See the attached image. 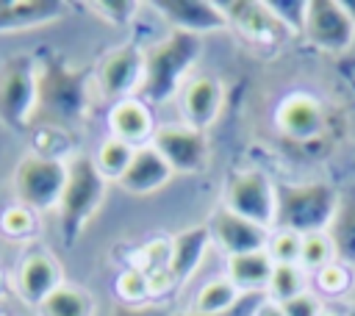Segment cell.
<instances>
[{
    "instance_id": "obj_12",
    "label": "cell",
    "mask_w": 355,
    "mask_h": 316,
    "mask_svg": "<svg viewBox=\"0 0 355 316\" xmlns=\"http://www.w3.org/2000/svg\"><path fill=\"white\" fill-rule=\"evenodd\" d=\"M58 286H64L61 266L47 249H31L22 255L17 266V291L25 302L39 308Z\"/></svg>"
},
{
    "instance_id": "obj_26",
    "label": "cell",
    "mask_w": 355,
    "mask_h": 316,
    "mask_svg": "<svg viewBox=\"0 0 355 316\" xmlns=\"http://www.w3.org/2000/svg\"><path fill=\"white\" fill-rule=\"evenodd\" d=\"M133 152H136V147H130V144H125V141H119V139L108 136V139L97 147L94 164H97V169H100V175H103L105 180H108V177L119 180V177H122V172L128 169V164H130Z\"/></svg>"
},
{
    "instance_id": "obj_30",
    "label": "cell",
    "mask_w": 355,
    "mask_h": 316,
    "mask_svg": "<svg viewBox=\"0 0 355 316\" xmlns=\"http://www.w3.org/2000/svg\"><path fill=\"white\" fill-rule=\"evenodd\" d=\"M349 286H352L349 266H344V263H338V261H333V263H327L324 269L316 272V288H319L324 297H341V294L349 291Z\"/></svg>"
},
{
    "instance_id": "obj_4",
    "label": "cell",
    "mask_w": 355,
    "mask_h": 316,
    "mask_svg": "<svg viewBox=\"0 0 355 316\" xmlns=\"http://www.w3.org/2000/svg\"><path fill=\"white\" fill-rule=\"evenodd\" d=\"M39 108V75L36 58L8 55L0 67V122L22 130Z\"/></svg>"
},
{
    "instance_id": "obj_23",
    "label": "cell",
    "mask_w": 355,
    "mask_h": 316,
    "mask_svg": "<svg viewBox=\"0 0 355 316\" xmlns=\"http://www.w3.org/2000/svg\"><path fill=\"white\" fill-rule=\"evenodd\" d=\"M241 297V291L227 280V277H214L208 283L200 286V291L194 294V313H205V316H214V313H225L236 305V299Z\"/></svg>"
},
{
    "instance_id": "obj_3",
    "label": "cell",
    "mask_w": 355,
    "mask_h": 316,
    "mask_svg": "<svg viewBox=\"0 0 355 316\" xmlns=\"http://www.w3.org/2000/svg\"><path fill=\"white\" fill-rule=\"evenodd\" d=\"M105 197V177L100 175L94 158L72 155L67 161V183L58 200V225L67 244H72L94 211L103 205Z\"/></svg>"
},
{
    "instance_id": "obj_16",
    "label": "cell",
    "mask_w": 355,
    "mask_h": 316,
    "mask_svg": "<svg viewBox=\"0 0 355 316\" xmlns=\"http://www.w3.org/2000/svg\"><path fill=\"white\" fill-rule=\"evenodd\" d=\"M222 108V83L211 75H197L183 83L180 91V114L186 125L205 130Z\"/></svg>"
},
{
    "instance_id": "obj_17",
    "label": "cell",
    "mask_w": 355,
    "mask_h": 316,
    "mask_svg": "<svg viewBox=\"0 0 355 316\" xmlns=\"http://www.w3.org/2000/svg\"><path fill=\"white\" fill-rule=\"evenodd\" d=\"M108 128L111 136L130 144V147H144L153 141L155 133V122H153V111L144 100L139 97H128L111 105L108 111Z\"/></svg>"
},
{
    "instance_id": "obj_40",
    "label": "cell",
    "mask_w": 355,
    "mask_h": 316,
    "mask_svg": "<svg viewBox=\"0 0 355 316\" xmlns=\"http://www.w3.org/2000/svg\"><path fill=\"white\" fill-rule=\"evenodd\" d=\"M6 291V277H3V272H0V294Z\"/></svg>"
},
{
    "instance_id": "obj_33",
    "label": "cell",
    "mask_w": 355,
    "mask_h": 316,
    "mask_svg": "<svg viewBox=\"0 0 355 316\" xmlns=\"http://www.w3.org/2000/svg\"><path fill=\"white\" fill-rule=\"evenodd\" d=\"M89 8L103 14V19L111 22V25H128L136 17L139 3H133V0H103V3H89Z\"/></svg>"
},
{
    "instance_id": "obj_13",
    "label": "cell",
    "mask_w": 355,
    "mask_h": 316,
    "mask_svg": "<svg viewBox=\"0 0 355 316\" xmlns=\"http://www.w3.org/2000/svg\"><path fill=\"white\" fill-rule=\"evenodd\" d=\"M211 238L230 255H244V252H258V249H266V241H269V230L227 211L225 205L214 213L211 219Z\"/></svg>"
},
{
    "instance_id": "obj_32",
    "label": "cell",
    "mask_w": 355,
    "mask_h": 316,
    "mask_svg": "<svg viewBox=\"0 0 355 316\" xmlns=\"http://www.w3.org/2000/svg\"><path fill=\"white\" fill-rule=\"evenodd\" d=\"M0 227L6 236H31L36 230V213L25 205H14L6 208L0 216Z\"/></svg>"
},
{
    "instance_id": "obj_24",
    "label": "cell",
    "mask_w": 355,
    "mask_h": 316,
    "mask_svg": "<svg viewBox=\"0 0 355 316\" xmlns=\"http://www.w3.org/2000/svg\"><path fill=\"white\" fill-rule=\"evenodd\" d=\"M92 297L78 286H58L39 305V316H92Z\"/></svg>"
},
{
    "instance_id": "obj_11",
    "label": "cell",
    "mask_w": 355,
    "mask_h": 316,
    "mask_svg": "<svg viewBox=\"0 0 355 316\" xmlns=\"http://www.w3.org/2000/svg\"><path fill=\"white\" fill-rule=\"evenodd\" d=\"M153 8L161 14V19L172 25V30H183L194 36H202L227 25L222 6L211 0H158L153 3Z\"/></svg>"
},
{
    "instance_id": "obj_35",
    "label": "cell",
    "mask_w": 355,
    "mask_h": 316,
    "mask_svg": "<svg viewBox=\"0 0 355 316\" xmlns=\"http://www.w3.org/2000/svg\"><path fill=\"white\" fill-rule=\"evenodd\" d=\"M280 308H283V313H286V316H319L324 305L319 302V297H316V294L302 291V294H297V297H291V299L280 302Z\"/></svg>"
},
{
    "instance_id": "obj_27",
    "label": "cell",
    "mask_w": 355,
    "mask_h": 316,
    "mask_svg": "<svg viewBox=\"0 0 355 316\" xmlns=\"http://www.w3.org/2000/svg\"><path fill=\"white\" fill-rule=\"evenodd\" d=\"M333 261H336V252H333V244H330L327 233H308V236H302V247H300V266L302 269L319 272V269H324Z\"/></svg>"
},
{
    "instance_id": "obj_31",
    "label": "cell",
    "mask_w": 355,
    "mask_h": 316,
    "mask_svg": "<svg viewBox=\"0 0 355 316\" xmlns=\"http://www.w3.org/2000/svg\"><path fill=\"white\" fill-rule=\"evenodd\" d=\"M266 8L269 14L280 22L283 30H302L305 25V11H308V3L305 0H266Z\"/></svg>"
},
{
    "instance_id": "obj_34",
    "label": "cell",
    "mask_w": 355,
    "mask_h": 316,
    "mask_svg": "<svg viewBox=\"0 0 355 316\" xmlns=\"http://www.w3.org/2000/svg\"><path fill=\"white\" fill-rule=\"evenodd\" d=\"M266 302V291H247V294H241L239 299H236V305L230 308V310H225V313H214V316H255L258 313V308ZM175 316H205V313H194V310H189V313H175Z\"/></svg>"
},
{
    "instance_id": "obj_9",
    "label": "cell",
    "mask_w": 355,
    "mask_h": 316,
    "mask_svg": "<svg viewBox=\"0 0 355 316\" xmlns=\"http://www.w3.org/2000/svg\"><path fill=\"white\" fill-rule=\"evenodd\" d=\"M161 158L172 166V172H200L202 164L208 161V139L205 130H197L191 125H161L153 133L150 141Z\"/></svg>"
},
{
    "instance_id": "obj_15",
    "label": "cell",
    "mask_w": 355,
    "mask_h": 316,
    "mask_svg": "<svg viewBox=\"0 0 355 316\" xmlns=\"http://www.w3.org/2000/svg\"><path fill=\"white\" fill-rule=\"evenodd\" d=\"M275 122L280 128L283 136L294 139V141H308L316 139L324 128V108L316 97L311 94H291L277 105Z\"/></svg>"
},
{
    "instance_id": "obj_2",
    "label": "cell",
    "mask_w": 355,
    "mask_h": 316,
    "mask_svg": "<svg viewBox=\"0 0 355 316\" xmlns=\"http://www.w3.org/2000/svg\"><path fill=\"white\" fill-rule=\"evenodd\" d=\"M338 208V191L327 183H286L277 186L275 227L297 236L327 233Z\"/></svg>"
},
{
    "instance_id": "obj_18",
    "label": "cell",
    "mask_w": 355,
    "mask_h": 316,
    "mask_svg": "<svg viewBox=\"0 0 355 316\" xmlns=\"http://www.w3.org/2000/svg\"><path fill=\"white\" fill-rule=\"evenodd\" d=\"M64 3L58 0H0V33H17L61 19Z\"/></svg>"
},
{
    "instance_id": "obj_1",
    "label": "cell",
    "mask_w": 355,
    "mask_h": 316,
    "mask_svg": "<svg viewBox=\"0 0 355 316\" xmlns=\"http://www.w3.org/2000/svg\"><path fill=\"white\" fill-rule=\"evenodd\" d=\"M200 50H202L200 36L169 30L161 42H155L144 53V72L136 97L144 100L147 105L169 100L183 86V78L200 58Z\"/></svg>"
},
{
    "instance_id": "obj_36",
    "label": "cell",
    "mask_w": 355,
    "mask_h": 316,
    "mask_svg": "<svg viewBox=\"0 0 355 316\" xmlns=\"http://www.w3.org/2000/svg\"><path fill=\"white\" fill-rule=\"evenodd\" d=\"M111 316H166V310L144 302V305H116Z\"/></svg>"
},
{
    "instance_id": "obj_38",
    "label": "cell",
    "mask_w": 355,
    "mask_h": 316,
    "mask_svg": "<svg viewBox=\"0 0 355 316\" xmlns=\"http://www.w3.org/2000/svg\"><path fill=\"white\" fill-rule=\"evenodd\" d=\"M344 8H347V14H349L352 22H355V0H344Z\"/></svg>"
},
{
    "instance_id": "obj_20",
    "label": "cell",
    "mask_w": 355,
    "mask_h": 316,
    "mask_svg": "<svg viewBox=\"0 0 355 316\" xmlns=\"http://www.w3.org/2000/svg\"><path fill=\"white\" fill-rule=\"evenodd\" d=\"M227 25H236L244 36L261 39V42H275L280 36V22L269 14L266 3H252V0H233V3H219Z\"/></svg>"
},
{
    "instance_id": "obj_7",
    "label": "cell",
    "mask_w": 355,
    "mask_h": 316,
    "mask_svg": "<svg viewBox=\"0 0 355 316\" xmlns=\"http://www.w3.org/2000/svg\"><path fill=\"white\" fill-rule=\"evenodd\" d=\"M36 75H39V108L61 119L78 116L83 111L86 105L83 78L67 61L61 58H47L42 64L36 61Z\"/></svg>"
},
{
    "instance_id": "obj_28",
    "label": "cell",
    "mask_w": 355,
    "mask_h": 316,
    "mask_svg": "<svg viewBox=\"0 0 355 316\" xmlns=\"http://www.w3.org/2000/svg\"><path fill=\"white\" fill-rule=\"evenodd\" d=\"M116 294H119L122 305H144V302L153 297V286H150V280L133 266V269H125V272L116 277Z\"/></svg>"
},
{
    "instance_id": "obj_8",
    "label": "cell",
    "mask_w": 355,
    "mask_h": 316,
    "mask_svg": "<svg viewBox=\"0 0 355 316\" xmlns=\"http://www.w3.org/2000/svg\"><path fill=\"white\" fill-rule=\"evenodd\" d=\"M302 33L311 44L330 53H341L355 39V22L338 0H308Z\"/></svg>"
},
{
    "instance_id": "obj_5",
    "label": "cell",
    "mask_w": 355,
    "mask_h": 316,
    "mask_svg": "<svg viewBox=\"0 0 355 316\" xmlns=\"http://www.w3.org/2000/svg\"><path fill=\"white\" fill-rule=\"evenodd\" d=\"M64 183H67V161L55 155H42V152L25 155L14 172L17 200L33 213L58 208Z\"/></svg>"
},
{
    "instance_id": "obj_14",
    "label": "cell",
    "mask_w": 355,
    "mask_h": 316,
    "mask_svg": "<svg viewBox=\"0 0 355 316\" xmlns=\"http://www.w3.org/2000/svg\"><path fill=\"white\" fill-rule=\"evenodd\" d=\"M172 166L161 158V152L153 147V144H144V147H136L128 169L122 172V177L116 180V186L128 194H136V197H144V194H153L158 188H164L169 180H172Z\"/></svg>"
},
{
    "instance_id": "obj_39",
    "label": "cell",
    "mask_w": 355,
    "mask_h": 316,
    "mask_svg": "<svg viewBox=\"0 0 355 316\" xmlns=\"http://www.w3.org/2000/svg\"><path fill=\"white\" fill-rule=\"evenodd\" d=\"M319 316H349V313H341V310H333V308H322Z\"/></svg>"
},
{
    "instance_id": "obj_10",
    "label": "cell",
    "mask_w": 355,
    "mask_h": 316,
    "mask_svg": "<svg viewBox=\"0 0 355 316\" xmlns=\"http://www.w3.org/2000/svg\"><path fill=\"white\" fill-rule=\"evenodd\" d=\"M141 72H144V53L136 44H122L108 55H103V61L97 64V86L108 100L119 103L139 91Z\"/></svg>"
},
{
    "instance_id": "obj_37",
    "label": "cell",
    "mask_w": 355,
    "mask_h": 316,
    "mask_svg": "<svg viewBox=\"0 0 355 316\" xmlns=\"http://www.w3.org/2000/svg\"><path fill=\"white\" fill-rule=\"evenodd\" d=\"M255 316H286V313H283V308H280L277 302L266 299V302H263V305L258 308V313H255Z\"/></svg>"
},
{
    "instance_id": "obj_41",
    "label": "cell",
    "mask_w": 355,
    "mask_h": 316,
    "mask_svg": "<svg viewBox=\"0 0 355 316\" xmlns=\"http://www.w3.org/2000/svg\"><path fill=\"white\" fill-rule=\"evenodd\" d=\"M349 316H355V310H349Z\"/></svg>"
},
{
    "instance_id": "obj_29",
    "label": "cell",
    "mask_w": 355,
    "mask_h": 316,
    "mask_svg": "<svg viewBox=\"0 0 355 316\" xmlns=\"http://www.w3.org/2000/svg\"><path fill=\"white\" fill-rule=\"evenodd\" d=\"M300 247H302V236L280 227H275L266 241V252L275 263H300Z\"/></svg>"
},
{
    "instance_id": "obj_22",
    "label": "cell",
    "mask_w": 355,
    "mask_h": 316,
    "mask_svg": "<svg viewBox=\"0 0 355 316\" xmlns=\"http://www.w3.org/2000/svg\"><path fill=\"white\" fill-rule=\"evenodd\" d=\"M272 269H275V261L269 258L266 249L244 252V255H230L227 258V280L241 294H247V291H266Z\"/></svg>"
},
{
    "instance_id": "obj_19",
    "label": "cell",
    "mask_w": 355,
    "mask_h": 316,
    "mask_svg": "<svg viewBox=\"0 0 355 316\" xmlns=\"http://www.w3.org/2000/svg\"><path fill=\"white\" fill-rule=\"evenodd\" d=\"M211 241L214 238H211L208 227H191V230H183L172 238V247H169V288L180 286L183 280H189L194 274V269L200 266Z\"/></svg>"
},
{
    "instance_id": "obj_25",
    "label": "cell",
    "mask_w": 355,
    "mask_h": 316,
    "mask_svg": "<svg viewBox=\"0 0 355 316\" xmlns=\"http://www.w3.org/2000/svg\"><path fill=\"white\" fill-rule=\"evenodd\" d=\"M302 291H305V269L300 263H275L272 277L266 283V299L280 305Z\"/></svg>"
},
{
    "instance_id": "obj_6",
    "label": "cell",
    "mask_w": 355,
    "mask_h": 316,
    "mask_svg": "<svg viewBox=\"0 0 355 316\" xmlns=\"http://www.w3.org/2000/svg\"><path fill=\"white\" fill-rule=\"evenodd\" d=\"M225 208L272 230L277 213V186L261 169H241L225 180Z\"/></svg>"
},
{
    "instance_id": "obj_21",
    "label": "cell",
    "mask_w": 355,
    "mask_h": 316,
    "mask_svg": "<svg viewBox=\"0 0 355 316\" xmlns=\"http://www.w3.org/2000/svg\"><path fill=\"white\" fill-rule=\"evenodd\" d=\"M336 261L344 266H355V183L344 191H338V208L327 227Z\"/></svg>"
}]
</instances>
